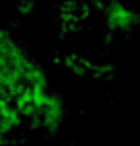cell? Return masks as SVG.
<instances>
[{
  "label": "cell",
  "mask_w": 140,
  "mask_h": 146,
  "mask_svg": "<svg viewBox=\"0 0 140 146\" xmlns=\"http://www.w3.org/2000/svg\"><path fill=\"white\" fill-rule=\"evenodd\" d=\"M34 8H36L34 0H22V2L18 4V8H16V10H18V14H20V16H24V18H26V16H30V14L34 12Z\"/></svg>",
  "instance_id": "6da1fadb"
}]
</instances>
